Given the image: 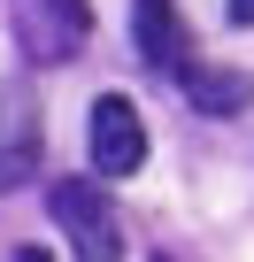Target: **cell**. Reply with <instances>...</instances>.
Here are the masks:
<instances>
[{"mask_svg": "<svg viewBox=\"0 0 254 262\" xmlns=\"http://www.w3.org/2000/svg\"><path fill=\"white\" fill-rule=\"evenodd\" d=\"M47 201H54V224H62V239H70V254H77V262H123L116 201H108L93 178H54V185H47Z\"/></svg>", "mask_w": 254, "mask_h": 262, "instance_id": "obj_1", "label": "cell"}, {"mask_svg": "<svg viewBox=\"0 0 254 262\" xmlns=\"http://www.w3.org/2000/svg\"><path fill=\"white\" fill-rule=\"evenodd\" d=\"M16 39L31 62H70L85 39H93V8L85 0H16Z\"/></svg>", "mask_w": 254, "mask_h": 262, "instance_id": "obj_2", "label": "cell"}, {"mask_svg": "<svg viewBox=\"0 0 254 262\" xmlns=\"http://www.w3.org/2000/svg\"><path fill=\"white\" fill-rule=\"evenodd\" d=\"M85 139H93V170L100 178H139L147 170V123H139V108L123 100V93H100L93 100Z\"/></svg>", "mask_w": 254, "mask_h": 262, "instance_id": "obj_3", "label": "cell"}, {"mask_svg": "<svg viewBox=\"0 0 254 262\" xmlns=\"http://www.w3.org/2000/svg\"><path fill=\"white\" fill-rule=\"evenodd\" d=\"M170 77H177L185 100L208 108V116H239V108L254 100V77H246V70H223V62H200V54H193L185 70H170Z\"/></svg>", "mask_w": 254, "mask_h": 262, "instance_id": "obj_4", "label": "cell"}, {"mask_svg": "<svg viewBox=\"0 0 254 262\" xmlns=\"http://www.w3.org/2000/svg\"><path fill=\"white\" fill-rule=\"evenodd\" d=\"M131 31H139V54H147L154 70H185V62H193L185 24H177L170 0H131Z\"/></svg>", "mask_w": 254, "mask_h": 262, "instance_id": "obj_5", "label": "cell"}, {"mask_svg": "<svg viewBox=\"0 0 254 262\" xmlns=\"http://www.w3.org/2000/svg\"><path fill=\"white\" fill-rule=\"evenodd\" d=\"M231 24H254V0H231Z\"/></svg>", "mask_w": 254, "mask_h": 262, "instance_id": "obj_6", "label": "cell"}, {"mask_svg": "<svg viewBox=\"0 0 254 262\" xmlns=\"http://www.w3.org/2000/svg\"><path fill=\"white\" fill-rule=\"evenodd\" d=\"M16 262H47V247H24V254H16Z\"/></svg>", "mask_w": 254, "mask_h": 262, "instance_id": "obj_7", "label": "cell"}, {"mask_svg": "<svg viewBox=\"0 0 254 262\" xmlns=\"http://www.w3.org/2000/svg\"><path fill=\"white\" fill-rule=\"evenodd\" d=\"M154 262H170V254H154Z\"/></svg>", "mask_w": 254, "mask_h": 262, "instance_id": "obj_8", "label": "cell"}]
</instances>
